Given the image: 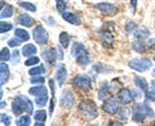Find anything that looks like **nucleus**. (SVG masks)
Wrapping results in <instances>:
<instances>
[{
	"mask_svg": "<svg viewBox=\"0 0 155 126\" xmlns=\"http://www.w3.org/2000/svg\"><path fill=\"white\" fill-rule=\"evenodd\" d=\"M12 111L16 116L22 115L23 112L27 113H32L34 112V107H32V102L25 95H21L16 98L12 103Z\"/></svg>",
	"mask_w": 155,
	"mask_h": 126,
	"instance_id": "obj_1",
	"label": "nucleus"
},
{
	"mask_svg": "<svg viewBox=\"0 0 155 126\" xmlns=\"http://www.w3.org/2000/svg\"><path fill=\"white\" fill-rule=\"evenodd\" d=\"M71 53H72V57L75 58V61L79 63L80 66H87L91 62V58H89L88 52H87L84 45L80 44V43H75V44L72 45Z\"/></svg>",
	"mask_w": 155,
	"mask_h": 126,
	"instance_id": "obj_2",
	"label": "nucleus"
},
{
	"mask_svg": "<svg viewBox=\"0 0 155 126\" xmlns=\"http://www.w3.org/2000/svg\"><path fill=\"white\" fill-rule=\"evenodd\" d=\"M78 108H79L80 112L83 113L89 121L93 120V118H96L97 116H98V109H97L94 102H92L91 99L83 100V102H81V103L79 104V107H78Z\"/></svg>",
	"mask_w": 155,
	"mask_h": 126,
	"instance_id": "obj_3",
	"label": "nucleus"
},
{
	"mask_svg": "<svg viewBox=\"0 0 155 126\" xmlns=\"http://www.w3.org/2000/svg\"><path fill=\"white\" fill-rule=\"evenodd\" d=\"M128 66L132 70L137 71V72H146L153 67V63L147 58H140V59H132L129 61Z\"/></svg>",
	"mask_w": 155,
	"mask_h": 126,
	"instance_id": "obj_4",
	"label": "nucleus"
},
{
	"mask_svg": "<svg viewBox=\"0 0 155 126\" xmlns=\"http://www.w3.org/2000/svg\"><path fill=\"white\" fill-rule=\"evenodd\" d=\"M72 84L75 88L81 89L83 91H88L92 89V81L87 75H78L72 81Z\"/></svg>",
	"mask_w": 155,
	"mask_h": 126,
	"instance_id": "obj_5",
	"label": "nucleus"
},
{
	"mask_svg": "<svg viewBox=\"0 0 155 126\" xmlns=\"http://www.w3.org/2000/svg\"><path fill=\"white\" fill-rule=\"evenodd\" d=\"M147 117V113L145 111L143 104H140V103H134L133 104V108H132V118L134 122H143L145 118Z\"/></svg>",
	"mask_w": 155,
	"mask_h": 126,
	"instance_id": "obj_6",
	"label": "nucleus"
},
{
	"mask_svg": "<svg viewBox=\"0 0 155 126\" xmlns=\"http://www.w3.org/2000/svg\"><path fill=\"white\" fill-rule=\"evenodd\" d=\"M32 35H34V40H35L36 44H39V45L47 44L48 39H49V35H48L47 30H44L43 26H36L32 31Z\"/></svg>",
	"mask_w": 155,
	"mask_h": 126,
	"instance_id": "obj_7",
	"label": "nucleus"
},
{
	"mask_svg": "<svg viewBox=\"0 0 155 126\" xmlns=\"http://www.w3.org/2000/svg\"><path fill=\"white\" fill-rule=\"evenodd\" d=\"M102 109L105 111L106 113L109 115H115L118 113V109H119V103L118 100L113 96H110V98H106L104 104H102Z\"/></svg>",
	"mask_w": 155,
	"mask_h": 126,
	"instance_id": "obj_8",
	"label": "nucleus"
},
{
	"mask_svg": "<svg viewBox=\"0 0 155 126\" xmlns=\"http://www.w3.org/2000/svg\"><path fill=\"white\" fill-rule=\"evenodd\" d=\"M96 8L98 9L101 13L106 14V16H114V14L118 12V8H116L114 4H110V3H98V4H96Z\"/></svg>",
	"mask_w": 155,
	"mask_h": 126,
	"instance_id": "obj_9",
	"label": "nucleus"
},
{
	"mask_svg": "<svg viewBox=\"0 0 155 126\" xmlns=\"http://www.w3.org/2000/svg\"><path fill=\"white\" fill-rule=\"evenodd\" d=\"M74 95H72L71 91H64L61 95V98H60V104H61V107H64V108H71L72 106H74Z\"/></svg>",
	"mask_w": 155,
	"mask_h": 126,
	"instance_id": "obj_10",
	"label": "nucleus"
},
{
	"mask_svg": "<svg viewBox=\"0 0 155 126\" xmlns=\"http://www.w3.org/2000/svg\"><path fill=\"white\" fill-rule=\"evenodd\" d=\"M118 99L122 104H129L133 102V94H132V90L129 89H122L119 91V95H118Z\"/></svg>",
	"mask_w": 155,
	"mask_h": 126,
	"instance_id": "obj_11",
	"label": "nucleus"
},
{
	"mask_svg": "<svg viewBox=\"0 0 155 126\" xmlns=\"http://www.w3.org/2000/svg\"><path fill=\"white\" fill-rule=\"evenodd\" d=\"M66 77H67L66 66H65V65H58V66H57V71H56V79H57V81H58V85H60V86H64L65 81H66Z\"/></svg>",
	"mask_w": 155,
	"mask_h": 126,
	"instance_id": "obj_12",
	"label": "nucleus"
},
{
	"mask_svg": "<svg viewBox=\"0 0 155 126\" xmlns=\"http://www.w3.org/2000/svg\"><path fill=\"white\" fill-rule=\"evenodd\" d=\"M9 77V67L5 62L0 63V85H4Z\"/></svg>",
	"mask_w": 155,
	"mask_h": 126,
	"instance_id": "obj_13",
	"label": "nucleus"
},
{
	"mask_svg": "<svg viewBox=\"0 0 155 126\" xmlns=\"http://www.w3.org/2000/svg\"><path fill=\"white\" fill-rule=\"evenodd\" d=\"M62 18H64L66 22H69V23H71V25H74V26H79L81 23L80 18L78 16H75V14L70 13V12H64L62 13Z\"/></svg>",
	"mask_w": 155,
	"mask_h": 126,
	"instance_id": "obj_14",
	"label": "nucleus"
},
{
	"mask_svg": "<svg viewBox=\"0 0 155 126\" xmlns=\"http://www.w3.org/2000/svg\"><path fill=\"white\" fill-rule=\"evenodd\" d=\"M17 22L19 23V25L25 26V27H30V26L34 25V18L30 17L26 13H22V14H19V16L17 17Z\"/></svg>",
	"mask_w": 155,
	"mask_h": 126,
	"instance_id": "obj_15",
	"label": "nucleus"
},
{
	"mask_svg": "<svg viewBox=\"0 0 155 126\" xmlns=\"http://www.w3.org/2000/svg\"><path fill=\"white\" fill-rule=\"evenodd\" d=\"M28 93L34 96H44V95H48V90L45 86H34L28 90Z\"/></svg>",
	"mask_w": 155,
	"mask_h": 126,
	"instance_id": "obj_16",
	"label": "nucleus"
},
{
	"mask_svg": "<svg viewBox=\"0 0 155 126\" xmlns=\"http://www.w3.org/2000/svg\"><path fill=\"white\" fill-rule=\"evenodd\" d=\"M134 84H136V86L140 89V90H142V91H146L149 90V82L143 79V77H140V76H136L134 77Z\"/></svg>",
	"mask_w": 155,
	"mask_h": 126,
	"instance_id": "obj_17",
	"label": "nucleus"
},
{
	"mask_svg": "<svg viewBox=\"0 0 155 126\" xmlns=\"http://www.w3.org/2000/svg\"><path fill=\"white\" fill-rule=\"evenodd\" d=\"M43 58L45 59V62L48 63H52L57 61V49H51V50H45L43 53Z\"/></svg>",
	"mask_w": 155,
	"mask_h": 126,
	"instance_id": "obj_18",
	"label": "nucleus"
},
{
	"mask_svg": "<svg viewBox=\"0 0 155 126\" xmlns=\"http://www.w3.org/2000/svg\"><path fill=\"white\" fill-rule=\"evenodd\" d=\"M36 52H38V49H36V46L34 45V44H26L25 46L22 48V54L25 55V57H27V58L35 55Z\"/></svg>",
	"mask_w": 155,
	"mask_h": 126,
	"instance_id": "obj_19",
	"label": "nucleus"
},
{
	"mask_svg": "<svg viewBox=\"0 0 155 126\" xmlns=\"http://www.w3.org/2000/svg\"><path fill=\"white\" fill-rule=\"evenodd\" d=\"M14 36L17 39H19L21 41L30 40V33H28L26 30H23V28H16V30H14Z\"/></svg>",
	"mask_w": 155,
	"mask_h": 126,
	"instance_id": "obj_20",
	"label": "nucleus"
},
{
	"mask_svg": "<svg viewBox=\"0 0 155 126\" xmlns=\"http://www.w3.org/2000/svg\"><path fill=\"white\" fill-rule=\"evenodd\" d=\"M13 12H14V9L12 5H9V4H7L5 7H3L2 8V13H0V17H2V19L4 18H9V17H12L13 16Z\"/></svg>",
	"mask_w": 155,
	"mask_h": 126,
	"instance_id": "obj_21",
	"label": "nucleus"
},
{
	"mask_svg": "<svg viewBox=\"0 0 155 126\" xmlns=\"http://www.w3.org/2000/svg\"><path fill=\"white\" fill-rule=\"evenodd\" d=\"M132 48H133V50L137 52V53H143L145 50H146V45H145L143 40H140V39H137V40L133 43Z\"/></svg>",
	"mask_w": 155,
	"mask_h": 126,
	"instance_id": "obj_22",
	"label": "nucleus"
},
{
	"mask_svg": "<svg viewBox=\"0 0 155 126\" xmlns=\"http://www.w3.org/2000/svg\"><path fill=\"white\" fill-rule=\"evenodd\" d=\"M134 35H136V37H137V39H140V40H143V39H147V37H149L150 32H149L147 28L140 27V28H137V30H136Z\"/></svg>",
	"mask_w": 155,
	"mask_h": 126,
	"instance_id": "obj_23",
	"label": "nucleus"
},
{
	"mask_svg": "<svg viewBox=\"0 0 155 126\" xmlns=\"http://www.w3.org/2000/svg\"><path fill=\"white\" fill-rule=\"evenodd\" d=\"M60 44L62 48H65V49H67V46L70 45V35L67 32L60 33Z\"/></svg>",
	"mask_w": 155,
	"mask_h": 126,
	"instance_id": "obj_24",
	"label": "nucleus"
},
{
	"mask_svg": "<svg viewBox=\"0 0 155 126\" xmlns=\"http://www.w3.org/2000/svg\"><path fill=\"white\" fill-rule=\"evenodd\" d=\"M146 100L155 102V81H151V89L146 91Z\"/></svg>",
	"mask_w": 155,
	"mask_h": 126,
	"instance_id": "obj_25",
	"label": "nucleus"
},
{
	"mask_svg": "<svg viewBox=\"0 0 155 126\" xmlns=\"http://www.w3.org/2000/svg\"><path fill=\"white\" fill-rule=\"evenodd\" d=\"M30 122H31V118H30V116H21L17 121H16V125H18V126H28L30 125Z\"/></svg>",
	"mask_w": 155,
	"mask_h": 126,
	"instance_id": "obj_26",
	"label": "nucleus"
},
{
	"mask_svg": "<svg viewBox=\"0 0 155 126\" xmlns=\"http://www.w3.org/2000/svg\"><path fill=\"white\" fill-rule=\"evenodd\" d=\"M100 36L102 37V41L104 43H109L110 45H111V43H113V40H114L113 35H111L109 31H100Z\"/></svg>",
	"mask_w": 155,
	"mask_h": 126,
	"instance_id": "obj_27",
	"label": "nucleus"
},
{
	"mask_svg": "<svg viewBox=\"0 0 155 126\" xmlns=\"http://www.w3.org/2000/svg\"><path fill=\"white\" fill-rule=\"evenodd\" d=\"M19 7L27 12H36V7L32 3H28V2H21L19 3Z\"/></svg>",
	"mask_w": 155,
	"mask_h": 126,
	"instance_id": "obj_28",
	"label": "nucleus"
},
{
	"mask_svg": "<svg viewBox=\"0 0 155 126\" xmlns=\"http://www.w3.org/2000/svg\"><path fill=\"white\" fill-rule=\"evenodd\" d=\"M118 117L122 121H127L129 118V109L127 108H119L118 109Z\"/></svg>",
	"mask_w": 155,
	"mask_h": 126,
	"instance_id": "obj_29",
	"label": "nucleus"
},
{
	"mask_svg": "<svg viewBox=\"0 0 155 126\" xmlns=\"http://www.w3.org/2000/svg\"><path fill=\"white\" fill-rule=\"evenodd\" d=\"M11 59V52H9L8 48H3L0 50V61L2 62H7Z\"/></svg>",
	"mask_w": 155,
	"mask_h": 126,
	"instance_id": "obj_30",
	"label": "nucleus"
},
{
	"mask_svg": "<svg viewBox=\"0 0 155 126\" xmlns=\"http://www.w3.org/2000/svg\"><path fill=\"white\" fill-rule=\"evenodd\" d=\"M47 120V111L40 109L35 112V121H39V122H44Z\"/></svg>",
	"mask_w": 155,
	"mask_h": 126,
	"instance_id": "obj_31",
	"label": "nucleus"
},
{
	"mask_svg": "<svg viewBox=\"0 0 155 126\" xmlns=\"http://www.w3.org/2000/svg\"><path fill=\"white\" fill-rule=\"evenodd\" d=\"M45 70H44V67L43 66H35V67H32V68H30V71H28V75H31V76H36V75H41V74H44Z\"/></svg>",
	"mask_w": 155,
	"mask_h": 126,
	"instance_id": "obj_32",
	"label": "nucleus"
},
{
	"mask_svg": "<svg viewBox=\"0 0 155 126\" xmlns=\"http://www.w3.org/2000/svg\"><path fill=\"white\" fill-rule=\"evenodd\" d=\"M30 82H31V84H34V85H40V84H44L45 79L43 76H40V75H36V76H32L31 77Z\"/></svg>",
	"mask_w": 155,
	"mask_h": 126,
	"instance_id": "obj_33",
	"label": "nucleus"
},
{
	"mask_svg": "<svg viewBox=\"0 0 155 126\" xmlns=\"http://www.w3.org/2000/svg\"><path fill=\"white\" fill-rule=\"evenodd\" d=\"M56 4H57V11L60 12L61 14L66 11V8H67V3L65 2V0H56Z\"/></svg>",
	"mask_w": 155,
	"mask_h": 126,
	"instance_id": "obj_34",
	"label": "nucleus"
},
{
	"mask_svg": "<svg viewBox=\"0 0 155 126\" xmlns=\"http://www.w3.org/2000/svg\"><path fill=\"white\" fill-rule=\"evenodd\" d=\"M39 62H40V59H39L36 55H32V57H28L25 61V65L26 66H36Z\"/></svg>",
	"mask_w": 155,
	"mask_h": 126,
	"instance_id": "obj_35",
	"label": "nucleus"
},
{
	"mask_svg": "<svg viewBox=\"0 0 155 126\" xmlns=\"http://www.w3.org/2000/svg\"><path fill=\"white\" fill-rule=\"evenodd\" d=\"M35 103H36V106H39V107H44V106H47V103H48V95L36 96Z\"/></svg>",
	"mask_w": 155,
	"mask_h": 126,
	"instance_id": "obj_36",
	"label": "nucleus"
},
{
	"mask_svg": "<svg viewBox=\"0 0 155 126\" xmlns=\"http://www.w3.org/2000/svg\"><path fill=\"white\" fill-rule=\"evenodd\" d=\"M11 30H12V25H11V23H5L4 21L0 22V32H2V33H5V32L11 31Z\"/></svg>",
	"mask_w": 155,
	"mask_h": 126,
	"instance_id": "obj_37",
	"label": "nucleus"
},
{
	"mask_svg": "<svg viewBox=\"0 0 155 126\" xmlns=\"http://www.w3.org/2000/svg\"><path fill=\"white\" fill-rule=\"evenodd\" d=\"M125 30H127L128 33H132L133 30H137V26H136V23H134L133 21H129V22L127 23V27H125Z\"/></svg>",
	"mask_w": 155,
	"mask_h": 126,
	"instance_id": "obj_38",
	"label": "nucleus"
},
{
	"mask_svg": "<svg viewBox=\"0 0 155 126\" xmlns=\"http://www.w3.org/2000/svg\"><path fill=\"white\" fill-rule=\"evenodd\" d=\"M107 90H109V85L107 84H104L102 85V89H101L100 94H98V99H104L105 98V94L107 93Z\"/></svg>",
	"mask_w": 155,
	"mask_h": 126,
	"instance_id": "obj_39",
	"label": "nucleus"
},
{
	"mask_svg": "<svg viewBox=\"0 0 155 126\" xmlns=\"http://www.w3.org/2000/svg\"><path fill=\"white\" fill-rule=\"evenodd\" d=\"M0 118H2V124L3 125H11V117H9L7 113H2Z\"/></svg>",
	"mask_w": 155,
	"mask_h": 126,
	"instance_id": "obj_40",
	"label": "nucleus"
},
{
	"mask_svg": "<svg viewBox=\"0 0 155 126\" xmlns=\"http://www.w3.org/2000/svg\"><path fill=\"white\" fill-rule=\"evenodd\" d=\"M19 44H21V40L19 39H11V40H8V45L9 46H12V48H17Z\"/></svg>",
	"mask_w": 155,
	"mask_h": 126,
	"instance_id": "obj_41",
	"label": "nucleus"
},
{
	"mask_svg": "<svg viewBox=\"0 0 155 126\" xmlns=\"http://www.w3.org/2000/svg\"><path fill=\"white\" fill-rule=\"evenodd\" d=\"M143 107H145V111H146V113H147V117H154V112H153V109L151 107L147 104V103H143Z\"/></svg>",
	"mask_w": 155,
	"mask_h": 126,
	"instance_id": "obj_42",
	"label": "nucleus"
},
{
	"mask_svg": "<svg viewBox=\"0 0 155 126\" xmlns=\"http://www.w3.org/2000/svg\"><path fill=\"white\" fill-rule=\"evenodd\" d=\"M18 50H14V53H13V62L14 63H17L18 62Z\"/></svg>",
	"mask_w": 155,
	"mask_h": 126,
	"instance_id": "obj_43",
	"label": "nucleus"
},
{
	"mask_svg": "<svg viewBox=\"0 0 155 126\" xmlns=\"http://www.w3.org/2000/svg\"><path fill=\"white\" fill-rule=\"evenodd\" d=\"M132 94H133V98H134V99H138V98H141V93H137V91L132 90Z\"/></svg>",
	"mask_w": 155,
	"mask_h": 126,
	"instance_id": "obj_44",
	"label": "nucleus"
},
{
	"mask_svg": "<svg viewBox=\"0 0 155 126\" xmlns=\"http://www.w3.org/2000/svg\"><path fill=\"white\" fill-rule=\"evenodd\" d=\"M136 4H137V0H132V8H133V12H134V8H136Z\"/></svg>",
	"mask_w": 155,
	"mask_h": 126,
	"instance_id": "obj_45",
	"label": "nucleus"
},
{
	"mask_svg": "<svg viewBox=\"0 0 155 126\" xmlns=\"http://www.w3.org/2000/svg\"><path fill=\"white\" fill-rule=\"evenodd\" d=\"M35 125H39V126H43L44 122H39V121H35Z\"/></svg>",
	"mask_w": 155,
	"mask_h": 126,
	"instance_id": "obj_46",
	"label": "nucleus"
},
{
	"mask_svg": "<svg viewBox=\"0 0 155 126\" xmlns=\"http://www.w3.org/2000/svg\"><path fill=\"white\" fill-rule=\"evenodd\" d=\"M111 125H122V122H116V121H113Z\"/></svg>",
	"mask_w": 155,
	"mask_h": 126,
	"instance_id": "obj_47",
	"label": "nucleus"
},
{
	"mask_svg": "<svg viewBox=\"0 0 155 126\" xmlns=\"http://www.w3.org/2000/svg\"><path fill=\"white\" fill-rule=\"evenodd\" d=\"M154 61H155V55H154Z\"/></svg>",
	"mask_w": 155,
	"mask_h": 126,
	"instance_id": "obj_48",
	"label": "nucleus"
},
{
	"mask_svg": "<svg viewBox=\"0 0 155 126\" xmlns=\"http://www.w3.org/2000/svg\"><path fill=\"white\" fill-rule=\"evenodd\" d=\"M154 74H155V70H154Z\"/></svg>",
	"mask_w": 155,
	"mask_h": 126,
	"instance_id": "obj_49",
	"label": "nucleus"
}]
</instances>
